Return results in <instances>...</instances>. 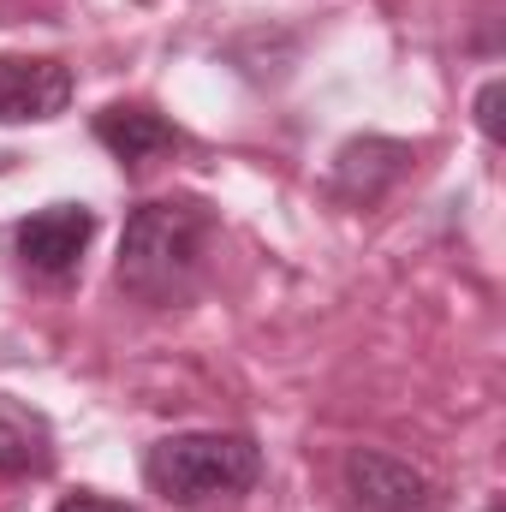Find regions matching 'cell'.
Wrapping results in <instances>:
<instances>
[{
	"label": "cell",
	"mask_w": 506,
	"mask_h": 512,
	"mask_svg": "<svg viewBox=\"0 0 506 512\" xmlns=\"http://www.w3.org/2000/svg\"><path fill=\"white\" fill-rule=\"evenodd\" d=\"M209 215L197 203L161 197V203H137L120 233V262L114 280L137 304H185L197 274H203V251H209Z\"/></svg>",
	"instance_id": "cell-1"
},
{
	"label": "cell",
	"mask_w": 506,
	"mask_h": 512,
	"mask_svg": "<svg viewBox=\"0 0 506 512\" xmlns=\"http://www.w3.org/2000/svg\"><path fill=\"white\" fill-rule=\"evenodd\" d=\"M262 477V447L233 429H191L167 435L143 453V483L179 507L215 501V495H245Z\"/></svg>",
	"instance_id": "cell-2"
},
{
	"label": "cell",
	"mask_w": 506,
	"mask_h": 512,
	"mask_svg": "<svg viewBox=\"0 0 506 512\" xmlns=\"http://www.w3.org/2000/svg\"><path fill=\"white\" fill-rule=\"evenodd\" d=\"M72 102V66L54 54H0V126L60 120Z\"/></svg>",
	"instance_id": "cell-3"
},
{
	"label": "cell",
	"mask_w": 506,
	"mask_h": 512,
	"mask_svg": "<svg viewBox=\"0 0 506 512\" xmlns=\"http://www.w3.org/2000/svg\"><path fill=\"white\" fill-rule=\"evenodd\" d=\"M346 489L364 512H429L435 489L411 459H393L381 447H352L346 453Z\"/></svg>",
	"instance_id": "cell-4"
},
{
	"label": "cell",
	"mask_w": 506,
	"mask_h": 512,
	"mask_svg": "<svg viewBox=\"0 0 506 512\" xmlns=\"http://www.w3.org/2000/svg\"><path fill=\"white\" fill-rule=\"evenodd\" d=\"M90 239H96V215L84 203H54L18 221V256L36 274H72L78 256L90 251Z\"/></svg>",
	"instance_id": "cell-5"
},
{
	"label": "cell",
	"mask_w": 506,
	"mask_h": 512,
	"mask_svg": "<svg viewBox=\"0 0 506 512\" xmlns=\"http://www.w3.org/2000/svg\"><path fill=\"white\" fill-rule=\"evenodd\" d=\"M405 167H411V149L405 143H393V137H352L340 155H334V179H328V191L340 197V203H376L387 197L399 179H405Z\"/></svg>",
	"instance_id": "cell-6"
},
{
	"label": "cell",
	"mask_w": 506,
	"mask_h": 512,
	"mask_svg": "<svg viewBox=\"0 0 506 512\" xmlns=\"http://www.w3.org/2000/svg\"><path fill=\"white\" fill-rule=\"evenodd\" d=\"M54 465V429L42 411L0 399V477H42Z\"/></svg>",
	"instance_id": "cell-7"
},
{
	"label": "cell",
	"mask_w": 506,
	"mask_h": 512,
	"mask_svg": "<svg viewBox=\"0 0 506 512\" xmlns=\"http://www.w3.org/2000/svg\"><path fill=\"white\" fill-rule=\"evenodd\" d=\"M96 137H102V149H114L126 167H137V161H149V155H161V149L179 143V131L167 126L161 114H149V108H102V114H96Z\"/></svg>",
	"instance_id": "cell-8"
},
{
	"label": "cell",
	"mask_w": 506,
	"mask_h": 512,
	"mask_svg": "<svg viewBox=\"0 0 506 512\" xmlns=\"http://www.w3.org/2000/svg\"><path fill=\"white\" fill-rule=\"evenodd\" d=\"M501 102H506V84H501V78H489V84H483V96H477V126H483V137H489V143H506Z\"/></svg>",
	"instance_id": "cell-9"
},
{
	"label": "cell",
	"mask_w": 506,
	"mask_h": 512,
	"mask_svg": "<svg viewBox=\"0 0 506 512\" xmlns=\"http://www.w3.org/2000/svg\"><path fill=\"white\" fill-rule=\"evenodd\" d=\"M54 512H137V507H120V501H108V495H66Z\"/></svg>",
	"instance_id": "cell-10"
},
{
	"label": "cell",
	"mask_w": 506,
	"mask_h": 512,
	"mask_svg": "<svg viewBox=\"0 0 506 512\" xmlns=\"http://www.w3.org/2000/svg\"><path fill=\"white\" fill-rule=\"evenodd\" d=\"M483 512H501V507H483Z\"/></svg>",
	"instance_id": "cell-11"
}]
</instances>
